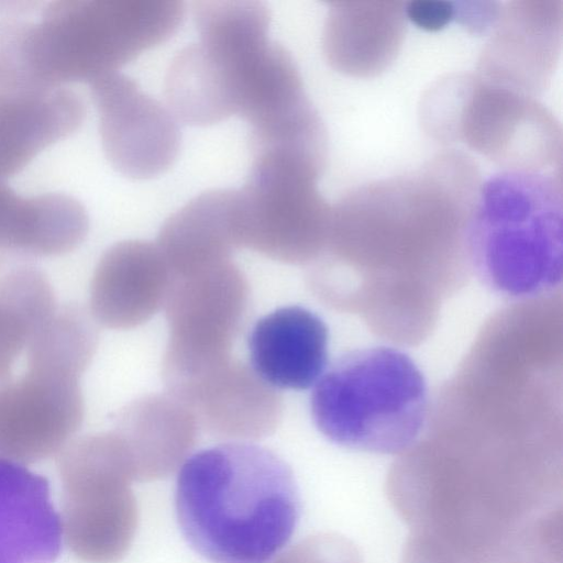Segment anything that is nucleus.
<instances>
[{
	"instance_id": "aec40b11",
	"label": "nucleus",
	"mask_w": 563,
	"mask_h": 563,
	"mask_svg": "<svg viewBox=\"0 0 563 563\" xmlns=\"http://www.w3.org/2000/svg\"><path fill=\"white\" fill-rule=\"evenodd\" d=\"M57 307L42 271L23 262L0 261V393L32 371L35 339Z\"/></svg>"
},
{
	"instance_id": "7ed1b4c3",
	"label": "nucleus",
	"mask_w": 563,
	"mask_h": 563,
	"mask_svg": "<svg viewBox=\"0 0 563 563\" xmlns=\"http://www.w3.org/2000/svg\"><path fill=\"white\" fill-rule=\"evenodd\" d=\"M479 168L454 148L409 173L362 185L331 206L323 256L385 261L466 258L467 224L482 183Z\"/></svg>"
},
{
	"instance_id": "423d86ee",
	"label": "nucleus",
	"mask_w": 563,
	"mask_h": 563,
	"mask_svg": "<svg viewBox=\"0 0 563 563\" xmlns=\"http://www.w3.org/2000/svg\"><path fill=\"white\" fill-rule=\"evenodd\" d=\"M422 109L434 137L463 142L505 170L561 169L560 125L533 97L455 76L433 87Z\"/></svg>"
},
{
	"instance_id": "9d476101",
	"label": "nucleus",
	"mask_w": 563,
	"mask_h": 563,
	"mask_svg": "<svg viewBox=\"0 0 563 563\" xmlns=\"http://www.w3.org/2000/svg\"><path fill=\"white\" fill-rule=\"evenodd\" d=\"M104 155L132 179L164 174L180 147L177 120L132 78L113 73L90 84Z\"/></svg>"
},
{
	"instance_id": "b1692460",
	"label": "nucleus",
	"mask_w": 563,
	"mask_h": 563,
	"mask_svg": "<svg viewBox=\"0 0 563 563\" xmlns=\"http://www.w3.org/2000/svg\"><path fill=\"white\" fill-rule=\"evenodd\" d=\"M453 8V19L475 34L493 31L501 12L500 4L492 1H456Z\"/></svg>"
},
{
	"instance_id": "f8f14e48",
	"label": "nucleus",
	"mask_w": 563,
	"mask_h": 563,
	"mask_svg": "<svg viewBox=\"0 0 563 563\" xmlns=\"http://www.w3.org/2000/svg\"><path fill=\"white\" fill-rule=\"evenodd\" d=\"M173 275L156 244L121 241L100 257L90 283L89 312L109 329H132L164 307Z\"/></svg>"
},
{
	"instance_id": "2eb2a0df",
	"label": "nucleus",
	"mask_w": 563,
	"mask_h": 563,
	"mask_svg": "<svg viewBox=\"0 0 563 563\" xmlns=\"http://www.w3.org/2000/svg\"><path fill=\"white\" fill-rule=\"evenodd\" d=\"M199 424L192 411L172 394H151L123 407L113 431L123 441L134 479L151 482L174 473L189 457Z\"/></svg>"
},
{
	"instance_id": "4be33fe9",
	"label": "nucleus",
	"mask_w": 563,
	"mask_h": 563,
	"mask_svg": "<svg viewBox=\"0 0 563 563\" xmlns=\"http://www.w3.org/2000/svg\"><path fill=\"white\" fill-rule=\"evenodd\" d=\"M169 111L186 124L207 126L234 115L222 79L199 43L181 48L165 75Z\"/></svg>"
},
{
	"instance_id": "412c9836",
	"label": "nucleus",
	"mask_w": 563,
	"mask_h": 563,
	"mask_svg": "<svg viewBox=\"0 0 563 563\" xmlns=\"http://www.w3.org/2000/svg\"><path fill=\"white\" fill-rule=\"evenodd\" d=\"M236 189L207 190L163 224L156 245L173 277L191 275L232 261Z\"/></svg>"
},
{
	"instance_id": "dca6fc26",
	"label": "nucleus",
	"mask_w": 563,
	"mask_h": 563,
	"mask_svg": "<svg viewBox=\"0 0 563 563\" xmlns=\"http://www.w3.org/2000/svg\"><path fill=\"white\" fill-rule=\"evenodd\" d=\"M406 19L405 2H332L322 36L328 63L354 77L384 71L402 44Z\"/></svg>"
},
{
	"instance_id": "f257e3e1",
	"label": "nucleus",
	"mask_w": 563,
	"mask_h": 563,
	"mask_svg": "<svg viewBox=\"0 0 563 563\" xmlns=\"http://www.w3.org/2000/svg\"><path fill=\"white\" fill-rule=\"evenodd\" d=\"M0 19V93L62 88L95 80L170 38L178 0H59L37 20L19 10Z\"/></svg>"
},
{
	"instance_id": "9b49d317",
	"label": "nucleus",
	"mask_w": 563,
	"mask_h": 563,
	"mask_svg": "<svg viewBox=\"0 0 563 563\" xmlns=\"http://www.w3.org/2000/svg\"><path fill=\"white\" fill-rule=\"evenodd\" d=\"M561 1H518L500 16L478 65L482 79L530 97L544 89L561 46Z\"/></svg>"
},
{
	"instance_id": "0eeeda50",
	"label": "nucleus",
	"mask_w": 563,
	"mask_h": 563,
	"mask_svg": "<svg viewBox=\"0 0 563 563\" xmlns=\"http://www.w3.org/2000/svg\"><path fill=\"white\" fill-rule=\"evenodd\" d=\"M252 156L246 183L236 189L238 249L286 264L313 262L325 246L331 216L318 189L327 152L266 147Z\"/></svg>"
},
{
	"instance_id": "6ab92c4d",
	"label": "nucleus",
	"mask_w": 563,
	"mask_h": 563,
	"mask_svg": "<svg viewBox=\"0 0 563 563\" xmlns=\"http://www.w3.org/2000/svg\"><path fill=\"white\" fill-rule=\"evenodd\" d=\"M86 208L73 196H22L0 178V251L26 256H58L86 238Z\"/></svg>"
},
{
	"instance_id": "6e6552de",
	"label": "nucleus",
	"mask_w": 563,
	"mask_h": 563,
	"mask_svg": "<svg viewBox=\"0 0 563 563\" xmlns=\"http://www.w3.org/2000/svg\"><path fill=\"white\" fill-rule=\"evenodd\" d=\"M62 536L88 563H115L129 551L139 511L129 452L112 430L71 439L57 454Z\"/></svg>"
},
{
	"instance_id": "f03ea898",
	"label": "nucleus",
	"mask_w": 563,
	"mask_h": 563,
	"mask_svg": "<svg viewBox=\"0 0 563 563\" xmlns=\"http://www.w3.org/2000/svg\"><path fill=\"white\" fill-rule=\"evenodd\" d=\"M175 507L187 542L213 563H267L291 539L300 517L291 468L249 442L188 457L178 473Z\"/></svg>"
},
{
	"instance_id": "f3484780",
	"label": "nucleus",
	"mask_w": 563,
	"mask_h": 563,
	"mask_svg": "<svg viewBox=\"0 0 563 563\" xmlns=\"http://www.w3.org/2000/svg\"><path fill=\"white\" fill-rule=\"evenodd\" d=\"M62 539L48 481L0 459V563H53Z\"/></svg>"
},
{
	"instance_id": "1a4fd4ad",
	"label": "nucleus",
	"mask_w": 563,
	"mask_h": 563,
	"mask_svg": "<svg viewBox=\"0 0 563 563\" xmlns=\"http://www.w3.org/2000/svg\"><path fill=\"white\" fill-rule=\"evenodd\" d=\"M249 302V282L232 261L173 277L164 305L168 341L162 363L169 394L180 395L232 358Z\"/></svg>"
},
{
	"instance_id": "5701e85b",
	"label": "nucleus",
	"mask_w": 563,
	"mask_h": 563,
	"mask_svg": "<svg viewBox=\"0 0 563 563\" xmlns=\"http://www.w3.org/2000/svg\"><path fill=\"white\" fill-rule=\"evenodd\" d=\"M354 548L334 534H318L302 540L275 563H356Z\"/></svg>"
},
{
	"instance_id": "39448f33",
	"label": "nucleus",
	"mask_w": 563,
	"mask_h": 563,
	"mask_svg": "<svg viewBox=\"0 0 563 563\" xmlns=\"http://www.w3.org/2000/svg\"><path fill=\"white\" fill-rule=\"evenodd\" d=\"M310 409L317 429L331 442L397 454L410 449L422 433L428 387L402 351L365 347L335 360L317 382Z\"/></svg>"
},
{
	"instance_id": "20e7f679",
	"label": "nucleus",
	"mask_w": 563,
	"mask_h": 563,
	"mask_svg": "<svg viewBox=\"0 0 563 563\" xmlns=\"http://www.w3.org/2000/svg\"><path fill=\"white\" fill-rule=\"evenodd\" d=\"M561 169L500 170L482 180L465 235L481 282L512 299L553 292L562 280Z\"/></svg>"
},
{
	"instance_id": "a211bd4d",
	"label": "nucleus",
	"mask_w": 563,
	"mask_h": 563,
	"mask_svg": "<svg viewBox=\"0 0 563 563\" xmlns=\"http://www.w3.org/2000/svg\"><path fill=\"white\" fill-rule=\"evenodd\" d=\"M82 98L66 87L0 93V178L24 169L41 152L82 124Z\"/></svg>"
},
{
	"instance_id": "ddd939ff",
	"label": "nucleus",
	"mask_w": 563,
	"mask_h": 563,
	"mask_svg": "<svg viewBox=\"0 0 563 563\" xmlns=\"http://www.w3.org/2000/svg\"><path fill=\"white\" fill-rule=\"evenodd\" d=\"M177 398L189 407L199 427L219 439L268 437L283 416V398L276 388L251 365L233 358Z\"/></svg>"
},
{
	"instance_id": "393cba45",
	"label": "nucleus",
	"mask_w": 563,
	"mask_h": 563,
	"mask_svg": "<svg viewBox=\"0 0 563 563\" xmlns=\"http://www.w3.org/2000/svg\"><path fill=\"white\" fill-rule=\"evenodd\" d=\"M405 14L418 27L438 31L453 20L454 8L451 1L417 0L405 3Z\"/></svg>"
},
{
	"instance_id": "4468645a",
	"label": "nucleus",
	"mask_w": 563,
	"mask_h": 563,
	"mask_svg": "<svg viewBox=\"0 0 563 563\" xmlns=\"http://www.w3.org/2000/svg\"><path fill=\"white\" fill-rule=\"evenodd\" d=\"M329 330L314 312L288 306L253 325L247 349L251 367L274 388L302 390L319 380L328 362Z\"/></svg>"
}]
</instances>
